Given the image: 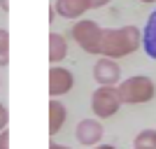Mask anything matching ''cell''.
Returning a JSON list of instances; mask_svg holds the SVG:
<instances>
[{"mask_svg": "<svg viewBox=\"0 0 156 149\" xmlns=\"http://www.w3.org/2000/svg\"><path fill=\"white\" fill-rule=\"evenodd\" d=\"M96 149H117L114 144H96Z\"/></svg>", "mask_w": 156, "mask_h": 149, "instance_id": "d6986e66", "label": "cell"}, {"mask_svg": "<svg viewBox=\"0 0 156 149\" xmlns=\"http://www.w3.org/2000/svg\"><path fill=\"white\" fill-rule=\"evenodd\" d=\"M68 121V107L61 103L58 98L49 100V135H56Z\"/></svg>", "mask_w": 156, "mask_h": 149, "instance_id": "9c48e42d", "label": "cell"}, {"mask_svg": "<svg viewBox=\"0 0 156 149\" xmlns=\"http://www.w3.org/2000/svg\"><path fill=\"white\" fill-rule=\"evenodd\" d=\"M142 47V30L137 26H119V28H103L100 56L112 61L126 59Z\"/></svg>", "mask_w": 156, "mask_h": 149, "instance_id": "6da1fadb", "label": "cell"}, {"mask_svg": "<svg viewBox=\"0 0 156 149\" xmlns=\"http://www.w3.org/2000/svg\"><path fill=\"white\" fill-rule=\"evenodd\" d=\"M72 40L77 42L86 54H93V56H100V42H103V28L98 26L96 21L91 19H79L72 23L70 28Z\"/></svg>", "mask_w": 156, "mask_h": 149, "instance_id": "3957f363", "label": "cell"}, {"mask_svg": "<svg viewBox=\"0 0 156 149\" xmlns=\"http://www.w3.org/2000/svg\"><path fill=\"white\" fill-rule=\"evenodd\" d=\"M54 12L58 14L61 19L79 21L89 12V2H86V0H56V2H54Z\"/></svg>", "mask_w": 156, "mask_h": 149, "instance_id": "ba28073f", "label": "cell"}, {"mask_svg": "<svg viewBox=\"0 0 156 149\" xmlns=\"http://www.w3.org/2000/svg\"><path fill=\"white\" fill-rule=\"evenodd\" d=\"M86 2H89V9H100V7L110 5L112 0H86Z\"/></svg>", "mask_w": 156, "mask_h": 149, "instance_id": "9a60e30c", "label": "cell"}, {"mask_svg": "<svg viewBox=\"0 0 156 149\" xmlns=\"http://www.w3.org/2000/svg\"><path fill=\"white\" fill-rule=\"evenodd\" d=\"M68 56V40L61 33H49V63L58 65Z\"/></svg>", "mask_w": 156, "mask_h": 149, "instance_id": "8fae6325", "label": "cell"}, {"mask_svg": "<svg viewBox=\"0 0 156 149\" xmlns=\"http://www.w3.org/2000/svg\"><path fill=\"white\" fill-rule=\"evenodd\" d=\"M93 79L98 86H119L121 82V68L112 59H98L93 65Z\"/></svg>", "mask_w": 156, "mask_h": 149, "instance_id": "8992f818", "label": "cell"}, {"mask_svg": "<svg viewBox=\"0 0 156 149\" xmlns=\"http://www.w3.org/2000/svg\"><path fill=\"white\" fill-rule=\"evenodd\" d=\"M75 86V75L63 65H51L49 68V96L61 98L65 93H70Z\"/></svg>", "mask_w": 156, "mask_h": 149, "instance_id": "5b68a950", "label": "cell"}, {"mask_svg": "<svg viewBox=\"0 0 156 149\" xmlns=\"http://www.w3.org/2000/svg\"><path fill=\"white\" fill-rule=\"evenodd\" d=\"M105 135V128L100 119H82L77 123V128H75V137H77L79 144H84V147H96L100 144Z\"/></svg>", "mask_w": 156, "mask_h": 149, "instance_id": "52a82bcc", "label": "cell"}, {"mask_svg": "<svg viewBox=\"0 0 156 149\" xmlns=\"http://www.w3.org/2000/svg\"><path fill=\"white\" fill-rule=\"evenodd\" d=\"M9 65V30L0 28V68Z\"/></svg>", "mask_w": 156, "mask_h": 149, "instance_id": "4fadbf2b", "label": "cell"}, {"mask_svg": "<svg viewBox=\"0 0 156 149\" xmlns=\"http://www.w3.org/2000/svg\"><path fill=\"white\" fill-rule=\"evenodd\" d=\"M0 7H2V12H9V0H0Z\"/></svg>", "mask_w": 156, "mask_h": 149, "instance_id": "e0dca14e", "label": "cell"}, {"mask_svg": "<svg viewBox=\"0 0 156 149\" xmlns=\"http://www.w3.org/2000/svg\"><path fill=\"white\" fill-rule=\"evenodd\" d=\"M49 149H70V147H65V144H58V142H51V144H49Z\"/></svg>", "mask_w": 156, "mask_h": 149, "instance_id": "ac0fdd59", "label": "cell"}, {"mask_svg": "<svg viewBox=\"0 0 156 149\" xmlns=\"http://www.w3.org/2000/svg\"><path fill=\"white\" fill-rule=\"evenodd\" d=\"M0 149H9V130H2L0 133Z\"/></svg>", "mask_w": 156, "mask_h": 149, "instance_id": "2e32d148", "label": "cell"}, {"mask_svg": "<svg viewBox=\"0 0 156 149\" xmlns=\"http://www.w3.org/2000/svg\"><path fill=\"white\" fill-rule=\"evenodd\" d=\"M133 149H156V130L154 128L140 130L133 140Z\"/></svg>", "mask_w": 156, "mask_h": 149, "instance_id": "7c38bea8", "label": "cell"}, {"mask_svg": "<svg viewBox=\"0 0 156 149\" xmlns=\"http://www.w3.org/2000/svg\"><path fill=\"white\" fill-rule=\"evenodd\" d=\"M142 49L149 59L156 61V9L147 16V23L142 28Z\"/></svg>", "mask_w": 156, "mask_h": 149, "instance_id": "30bf717a", "label": "cell"}, {"mask_svg": "<svg viewBox=\"0 0 156 149\" xmlns=\"http://www.w3.org/2000/svg\"><path fill=\"white\" fill-rule=\"evenodd\" d=\"M117 93H119L121 105H144L149 100H154L156 84H154V79L147 77V75H133V77L119 82Z\"/></svg>", "mask_w": 156, "mask_h": 149, "instance_id": "7a4b0ae2", "label": "cell"}, {"mask_svg": "<svg viewBox=\"0 0 156 149\" xmlns=\"http://www.w3.org/2000/svg\"><path fill=\"white\" fill-rule=\"evenodd\" d=\"M121 110L117 86H98L91 93V112L98 119H110Z\"/></svg>", "mask_w": 156, "mask_h": 149, "instance_id": "277c9868", "label": "cell"}, {"mask_svg": "<svg viewBox=\"0 0 156 149\" xmlns=\"http://www.w3.org/2000/svg\"><path fill=\"white\" fill-rule=\"evenodd\" d=\"M140 2H144V5H149V2H156V0H140Z\"/></svg>", "mask_w": 156, "mask_h": 149, "instance_id": "ffe728a7", "label": "cell"}, {"mask_svg": "<svg viewBox=\"0 0 156 149\" xmlns=\"http://www.w3.org/2000/svg\"><path fill=\"white\" fill-rule=\"evenodd\" d=\"M7 123H9V110L5 103H0V133L7 128Z\"/></svg>", "mask_w": 156, "mask_h": 149, "instance_id": "5bb4252c", "label": "cell"}]
</instances>
